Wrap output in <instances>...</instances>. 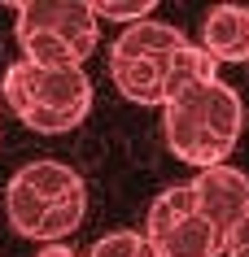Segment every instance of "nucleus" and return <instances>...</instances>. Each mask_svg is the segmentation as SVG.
Masks as SVG:
<instances>
[{
  "label": "nucleus",
  "instance_id": "7ed1b4c3",
  "mask_svg": "<svg viewBox=\"0 0 249 257\" xmlns=\"http://www.w3.org/2000/svg\"><path fill=\"white\" fill-rule=\"evenodd\" d=\"M0 92L22 126L40 136H66L92 113V79L83 74V66L44 70L31 61H14L0 79Z\"/></svg>",
  "mask_w": 249,
  "mask_h": 257
},
{
  "label": "nucleus",
  "instance_id": "39448f33",
  "mask_svg": "<svg viewBox=\"0 0 249 257\" xmlns=\"http://www.w3.org/2000/svg\"><path fill=\"white\" fill-rule=\"evenodd\" d=\"M74 192H83L79 170H70L66 162H27L9 179L5 188V214H9V227L27 240H40V227L48 222L61 201H70Z\"/></svg>",
  "mask_w": 249,
  "mask_h": 257
},
{
  "label": "nucleus",
  "instance_id": "9b49d317",
  "mask_svg": "<svg viewBox=\"0 0 249 257\" xmlns=\"http://www.w3.org/2000/svg\"><path fill=\"white\" fill-rule=\"evenodd\" d=\"M223 257H249V214H245V222H236V231L227 235Z\"/></svg>",
  "mask_w": 249,
  "mask_h": 257
},
{
  "label": "nucleus",
  "instance_id": "20e7f679",
  "mask_svg": "<svg viewBox=\"0 0 249 257\" xmlns=\"http://www.w3.org/2000/svg\"><path fill=\"white\" fill-rule=\"evenodd\" d=\"M144 240H149V248L157 257H223V248H227L219 227L201 214V205H197L188 183L166 188L149 205Z\"/></svg>",
  "mask_w": 249,
  "mask_h": 257
},
{
  "label": "nucleus",
  "instance_id": "6e6552de",
  "mask_svg": "<svg viewBox=\"0 0 249 257\" xmlns=\"http://www.w3.org/2000/svg\"><path fill=\"white\" fill-rule=\"evenodd\" d=\"M201 48L214 66L249 61V9L245 5H214L201 27Z\"/></svg>",
  "mask_w": 249,
  "mask_h": 257
},
{
  "label": "nucleus",
  "instance_id": "f257e3e1",
  "mask_svg": "<svg viewBox=\"0 0 249 257\" xmlns=\"http://www.w3.org/2000/svg\"><path fill=\"white\" fill-rule=\"evenodd\" d=\"M110 79L131 105H166L193 83L219 79V66L171 22H136L110 48Z\"/></svg>",
  "mask_w": 249,
  "mask_h": 257
},
{
  "label": "nucleus",
  "instance_id": "9d476101",
  "mask_svg": "<svg viewBox=\"0 0 249 257\" xmlns=\"http://www.w3.org/2000/svg\"><path fill=\"white\" fill-rule=\"evenodd\" d=\"M97 18H110V22H123V27H136L153 14V0H97L92 5Z\"/></svg>",
  "mask_w": 249,
  "mask_h": 257
},
{
  "label": "nucleus",
  "instance_id": "423d86ee",
  "mask_svg": "<svg viewBox=\"0 0 249 257\" xmlns=\"http://www.w3.org/2000/svg\"><path fill=\"white\" fill-rule=\"evenodd\" d=\"M14 35L18 40H27V35L61 40L70 53H79V61L92 57L101 40L97 14L83 0H22V5H14Z\"/></svg>",
  "mask_w": 249,
  "mask_h": 257
},
{
  "label": "nucleus",
  "instance_id": "f03ea898",
  "mask_svg": "<svg viewBox=\"0 0 249 257\" xmlns=\"http://www.w3.org/2000/svg\"><path fill=\"white\" fill-rule=\"evenodd\" d=\"M240 131H245V105H240L236 87L223 79L193 83L188 92H180L175 100L162 105L166 149L180 162L197 166V170L227 162V153L236 149Z\"/></svg>",
  "mask_w": 249,
  "mask_h": 257
},
{
  "label": "nucleus",
  "instance_id": "1a4fd4ad",
  "mask_svg": "<svg viewBox=\"0 0 249 257\" xmlns=\"http://www.w3.org/2000/svg\"><path fill=\"white\" fill-rule=\"evenodd\" d=\"M144 248H149L144 231H110V235H101L83 257H140Z\"/></svg>",
  "mask_w": 249,
  "mask_h": 257
},
{
  "label": "nucleus",
  "instance_id": "0eeeda50",
  "mask_svg": "<svg viewBox=\"0 0 249 257\" xmlns=\"http://www.w3.org/2000/svg\"><path fill=\"white\" fill-rule=\"evenodd\" d=\"M201 205V214L219 227V235L227 240L236 231V222H245L249 214V175L236 170V166H210V170H197V179L188 183Z\"/></svg>",
  "mask_w": 249,
  "mask_h": 257
},
{
  "label": "nucleus",
  "instance_id": "f8f14e48",
  "mask_svg": "<svg viewBox=\"0 0 249 257\" xmlns=\"http://www.w3.org/2000/svg\"><path fill=\"white\" fill-rule=\"evenodd\" d=\"M35 257H79V253H74L70 244H44V248H40Z\"/></svg>",
  "mask_w": 249,
  "mask_h": 257
}]
</instances>
